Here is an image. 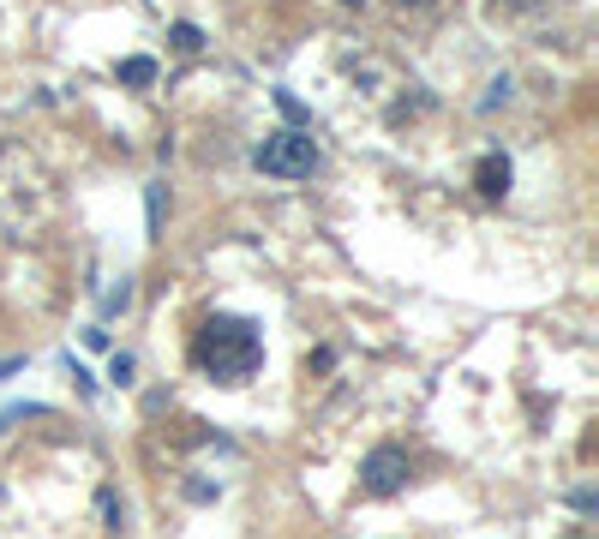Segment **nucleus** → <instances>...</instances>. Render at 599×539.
Masks as SVG:
<instances>
[{
  "label": "nucleus",
  "mask_w": 599,
  "mask_h": 539,
  "mask_svg": "<svg viewBox=\"0 0 599 539\" xmlns=\"http://www.w3.org/2000/svg\"><path fill=\"white\" fill-rule=\"evenodd\" d=\"M192 360L216 384H246L258 372V360H264V342H258V330L246 318H210L198 330V342H192Z\"/></svg>",
  "instance_id": "1"
},
{
  "label": "nucleus",
  "mask_w": 599,
  "mask_h": 539,
  "mask_svg": "<svg viewBox=\"0 0 599 539\" xmlns=\"http://www.w3.org/2000/svg\"><path fill=\"white\" fill-rule=\"evenodd\" d=\"M252 162H258L264 174H276V180H306V174L318 168V144H312V132L288 126V132H270V138L252 150Z\"/></svg>",
  "instance_id": "2"
},
{
  "label": "nucleus",
  "mask_w": 599,
  "mask_h": 539,
  "mask_svg": "<svg viewBox=\"0 0 599 539\" xmlns=\"http://www.w3.org/2000/svg\"><path fill=\"white\" fill-rule=\"evenodd\" d=\"M360 486H366L372 498H396V492L408 486V450H396V444H378V450L360 462Z\"/></svg>",
  "instance_id": "3"
},
{
  "label": "nucleus",
  "mask_w": 599,
  "mask_h": 539,
  "mask_svg": "<svg viewBox=\"0 0 599 539\" xmlns=\"http://www.w3.org/2000/svg\"><path fill=\"white\" fill-rule=\"evenodd\" d=\"M510 180H516V168H510V156H486L480 168H474V186H480V198H504L510 192Z\"/></svg>",
  "instance_id": "4"
},
{
  "label": "nucleus",
  "mask_w": 599,
  "mask_h": 539,
  "mask_svg": "<svg viewBox=\"0 0 599 539\" xmlns=\"http://www.w3.org/2000/svg\"><path fill=\"white\" fill-rule=\"evenodd\" d=\"M120 84H132V90L156 84V60H150V54H126V60H120Z\"/></svg>",
  "instance_id": "5"
},
{
  "label": "nucleus",
  "mask_w": 599,
  "mask_h": 539,
  "mask_svg": "<svg viewBox=\"0 0 599 539\" xmlns=\"http://www.w3.org/2000/svg\"><path fill=\"white\" fill-rule=\"evenodd\" d=\"M168 42H174L180 54H198V48H204V30H198V24H174V30H168Z\"/></svg>",
  "instance_id": "6"
},
{
  "label": "nucleus",
  "mask_w": 599,
  "mask_h": 539,
  "mask_svg": "<svg viewBox=\"0 0 599 539\" xmlns=\"http://www.w3.org/2000/svg\"><path fill=\"white\" fill-rule=\"evenodd\" d=\"M162 210H168V192H162V186H150V240L162 234Z\"/></svg>",
  "instance_id": "7"
},
{
  "label": "nucleus",
  "mask_w": 599,
  "mask_h": 539,
  "mask_svg": "<svg viewBox=\"0 0 599 539\" xmlns=\"http://www.w3.org/2000/svg\"><path fill=\"white\" fill-rule=\"evenodd\" d=\"M276 108H282V114H288V120H312V114H306V108H300V96H288V90H276Z\"/></svg>",
  "instance_id": "8"
},
{
  "label": "nucleus",
  "mask_w": 599,
  "mask_h": 539,
  "mask_svg": "<svg viewBox=\"0 0 599 539\" xmlns=\"http://www.w3.org/2000/svg\"><path fill=\"white\" fill-rule=\"evenodd\" d=\"M108 312H126L132 306V282H120V288H108V300H102Z\"/></svg>",
  "instance_id": "9"
},
{
  "label": "nucleus",
  "mask_w": 599,
  "mask_h": 539,
  "mask_svg": "<svg viewBox=\"0 0 599 539\" xmlns=\"http://www.w3.org/2000/svg\"><path fill=\"white\" fill-rule=\"evenodd\" d=\"M108 378H114V384H132V354H114V360H108Z\"/></svg>",
  "instance_id": "10"
},
{
  "label": "nucleus",
  "mask_w": 599,
  "mask_h": 539,
  "mask_svg": "<svg viewBox=\"0 0 599 539\" xmlns=\"http://www.w3.org/2000/svg\"><path fill=\"white\" fill-rule=\"evenodd\" d=\"M96 504H102V516H108V528H120V498H114V492H102Z\"/></svg>",
  "instance_id": "11"
},
{
  "label": "nucleus",
  "mask_w": 599,
  "mask_h": 539,
  "mask_svg": "<svg viewBox=\"0 0 599 539\" xmlns=\"http://www.w3.org/2000/svg\"><path fill=\"white\" fill-rule=\"evenodd\" d=\"M402 6H426V0H402Z\"/></svg>",
  "instance_id": "12"
},
{
  "label": "nucleus",
  "mask_w": 599,
  "mask_h": 539,
  "mask_svg": "<svg viewBox=\"0 0 599 539\" xmlns=\"http://www.w3.org/2000/svg\"><path fill=\"white\" fill-rule=\"evenodd\" d=\"M348 6H366V0H348Z\"/></svg>",
  "instance_id": "13"
}]
</instances>
